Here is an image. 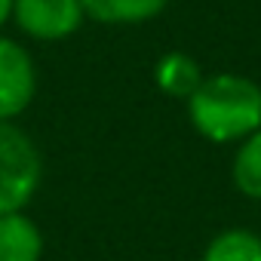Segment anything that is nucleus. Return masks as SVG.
Listing matches in <instances>:
<instances>
[{"label": "nucleus", "mask_w": 261, "mask_h": 261, "mask_svg": "<svg viewBox=\"0 0 261 261\" xmlns=\"http://www.w3.org/2000/svg\"><path fill=\"white\" fill-rule=\"evenodd\" d=\"M188 101L197 133L209 142H237L261 129V89L246 77H209Z\"/></svg>", "instance_id": "1"}, {"label": "nucleus", "mask_w": 261, "mask_h": 261, "mask_svg": "<svg viewBox=\"0 0 261 261\" xmlns=\"http://www.w3.org/2000/svg\"><path fill=\"white\" fill-rule=\"evenodd\" d=\"M40 185V157L22 129L0 120V215L22 212Z\"/></svg>", "instance_id": "2"}, {"label": "nucleus", "mask_w": 261, "mask_h": 261, "mask_svg": "<svg viewBox=\"0 0 261 261\" xmlns=\"http://www.w3.org/2000/svg\"><path fill=\"white\" fill-rule=\"evenodd\" d=\"M13 16L25 34L37 40H62L80 28L86 13L80 0H16Z\"/></svg>", "instance_id": "3"}, {"label": "nucleus", "mask_w": 261, "mask_h": 261, "mask_svg": "<svg viewBox=\"0 0 261 261\" xmlns=\"http://www.w3.org/2000/svg\"><path fill=\"white\" fill-rule=\"evenodd\" d=\"M37 77L31 56L16 43L0 37V120H10L28 108L34 98Z\"/></svg>", "instance_id": "4"}, {"label": "nucleus", "mask_w": 261, "mask_h": 261, "mask_svg": "<svg viewBox=\"0 0 261 261\" xmlns=\"http://www.w3.org/2000/svg\"><path fill=\"white\" fill-rule=\"evenodd\" d=\"M40 252L43 237L28 215H0V261H40Z\"/></svg>", "instance_id": "5"}, {"label": "nucleus", "mask_w": 261, "mask_h": 261, "mask_svg": "<svg viewBox=\"0 0 261 261\" xmlns=\"http://www.w3.org/2000/svg\"><path fill=\"white\" fill-rule=\"evenodd\" d=\"M83 13L105 25H136L160 16L169 0H80Z\"/></svg>", "instance_id": "6"}, {"label": "nucleus", "mask_w": 261, "mask_h": 261, "mask_svg": "<svg viewBox=\"0 0 261 261\" xmlns=\"http://www.w3.org/2000/svg\"><path fill=\"white\" fill-rule=\"evenodd\" d=\"M203 83L200 77V68L191 56L185 53H169L160 59L157 65V86L169 95H181V98H191L197 92V86Z\"/></svg>", "instance_id": "7"}, {"label": "nucleus", "mask_w": 261, "mask_h": 261, "mask_svg": "<svg viewBox=\"0 0 261 261\" xmlns=\"http://www.w3.org/2000/svg\"><path fill=\"white\" fill-rule=\"evenodd\" d=\"M203 261H261V237L252 230H224L209 243Z\"/></svg>", "instance_id": "8"}, {"label": "nucleus", "mask_w": 261, "mask_h": 261, "mask_svg": "<svg viewBox=\"0 0 261 261\" xmlns=\"http://www.w3.org/2000/svg\"><path fill=\"white\" fill-rule=\"evenodd\" d=\"M233 181L246 197L261 200V129H255L249 139H243L237 160H233Z\"/></svg>", "instance_id": "9"}, {"label": "nucleus", "mask_w": 261, "mask_h": 261, "mask_svg": "<svg viewBox=\"0 0 261 261\" xmlns=\"http://www.w3.org/2000/svg\"><path fill=\"white\" fill-rule=\"evenodd\" d=\"M13 4H16V0H0V25L13 16Z\"/></svg>", "instance_id": "10"}]
</instances>
